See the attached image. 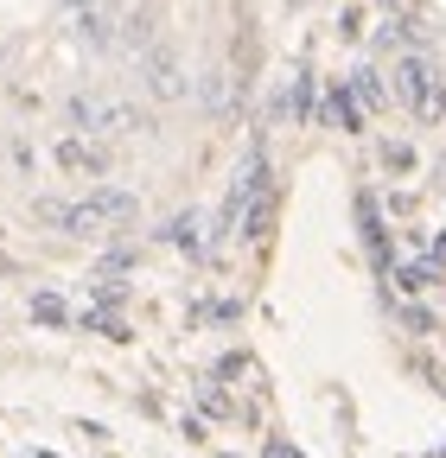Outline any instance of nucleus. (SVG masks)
Returning a JSON list of instances; mask_svg holds the SVG:
<instances>
[{
    "instance_id": "1",
    "label": "nucleus",
    "mask_w": 446,
    "mask_h": 458,
    "mask_svg": "<svg viewBox=\"0 0 446 458\" xmlns=\"http://www.w3.org/2000/svg\"><path fill=\"white\" fill-rule=\"evenodd\" d=\"M134 191H122V185H96L90 198H77V204H58V198H39V223H58L64 236H116L122 223H134Z\"/></svg>"
},
{
    "instance_id": "2",
    "label": "nucleus",
    "mask_w": 446,
    "mask_h": 458,
    "mask_svg": "<svg viewBox=\"0 0 446 458\" xmlns=\"http://www.w3.org/2000/svg\"><path fill=\"white\" fill-rule=\"evenodd\" d=\"M396 77H402V83H396V89H402V102L421 114V122H433L446 96H440V77L427 71V57H402V71H396Z\"/></svg>"
},
{
    "instance_id": "3",
    "label": "nucleus",
    "mask_w": 446,
    "mask_h": 458,
    "mask_svg": "<svg viewBox=\"0 0 446 458\" xmlns=\"http://www.w3.org/2000/svg\"><path fill=\"white\" fill-rule=\"evenodd\" d=\"M51 159H58L64 172H77V179H102V172H108V153L102 147H90V140H58V147H51Z\"/></svg>"
},
{
    "instance_id": "4",
    "label": "nucleus",
    "mask_w": 446,
    "mask_h": 458,
    "mask_svg": "<svg viewBox=\"0 0 446 458\" xmlns=\"http://www.w3.org/2000/svg\"><path fill=\"white\" fill-rule=\"evenodd\" d=\"M325 128H345V134L364 128V108H357L351 89H331V96H325Z\"/></svg>"
},
{
    "instance_id": "5",
    "label": "nucleus",
    "mask_w": 446,
    "mask_h": 458,
    "mask_svg": "<svg viewBox=\"0 0 446 458\" xmlns=\"http://www.w3.org/2000/svg\"><path fill=\"white\" fill-rule=\"evenodd\" d=\"M357 216H364V242H370V255L389 261V236H382V216H376V198H370V191L357 198Z\"/></svg>"
},
{
    "instance_id": "6",
    "label": "nucleus",
    "mask_w": 446,
    "mask_h": 458,
    "mask_svg": "<svg viewBox=\"0 0 446 458\" xmlns=\"http://www.w3.org/2000/svg\"><path fill=\"white\" fill-rule=\"evenodd\" d=\"M32 325H45V331H64V325H71V306H64L58 293H32Z\"/></svg>"
},
{
    "instance_id": "7",
    "label": "nucleus",
    "mask_w": 446,
    "mask_h": 458,
    "mask_svg": "<svg viewBox=\"0 0 446 458\" xmlns=\"http://www.w3.org/2000/svg\"><path fill=\"white\" fill-rule=\"evenodd\" d=\"M83 331H96V337H116V344H128V325H122L116 312H96V306L83 312Z\"/></svg>"
},
{
    "instance_id": "8",
    "label": "nucleus",
    "mask_w": 446,
    "mask_h": 458,
    "mask_svg": "<svg viewBox=\"0 0 446 458\" xmlns=\"http://www.w3.org/2000/svg\"><path fill=\"white\" fill-rule=\"evenodd\" d=\"M166 242H179V249H198V216H179L173 229H166Z\"/></svg>"
},
{
    "instance_id": "9",
    "label": "nucleus",
    "mask_w": 446,
    "mask_h": 458,
    "mask_svg": "<svg viewBox=\"0 0 446 458\" xmlns=\"http://www.w3.org/2000/svg\"><path fill=\"white\" fill-rule=\"evenodd\" d=\"M287 108L300 114V122H306V114H313V77H300V83H294V96H287Z\"/></svg>"
},
{
    "instance_id": "10",
    "label": "nucleus",
    "mask_w": 446,
    "mask_h": 458,
    "mask_svg": "<svg viewBox=\"0 0 446 458\" xmlns=\"http://www.w3.org/2000/svg\"><path fill=\"white\" fill-rule=\"evenodd\" d=\"M128 300V286H116V280H108V286H96V312H116Z\"/></svg>"
},
{
    "instance_id": "11",
    "label": "nucleus",
    "mask_w": 446,
    "mask_h": 458,
    "mask_svg": "<svg viewBox=\"0 0 446 458\" xmlns=\"http://www.w3.org/2000/svg\"><path fill=\"white\" fill-rule=\"evenodd\" d=\"M357 102H382V89H376V77H370V71L357 77Z\"/></svg>"
},
{
    "instance_id": "12",
    "label": "nucleus",
    "mask_w": 446,
    "mask_h": 458,
    "mask_svg": "<svg viewBox=\"0 0 446 458\" xmlns=\"http://www.w3.org/2000/svg\"><path fill=\"white\" fill-rule=\"evenodd\" d=\"M39 458H58V452H39Z\"/></svg>"
},
{
    "instance_id": "13",
    "label": "nucleus",
    "mask_w": 446,
    "mask_h": 458,
    "mask_svg": "<svg viewBox=\"0 0 446 458\" xmlns=\"http://www.w3.org/2000/svg\"><path fill=\"white\" fill-rule=\"evenodd\" d=\"M294 458H300V452H294Z\"/></svg>"
}]
</instances>
